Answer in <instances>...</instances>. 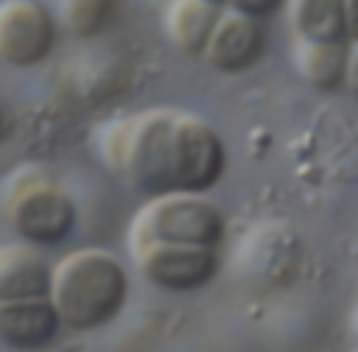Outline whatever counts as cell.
Here are the masks:
<instances>
[{"mask_svg": "<svg viewBox=\"0 0 358 352\" xmlns=\"http://www.w3.org/2000/svg\"><path fill=\"white\" fill-rule=\"evenodd\" d=\"M50 299L70 332L101 330L120 316L129 299V271L106 249H73L53 263Z\"/></svg>", "mask_w": 358, "mask_h": 352, "instance_id": "6da1fadb", "label": "cell"}, {"mask_svg": "<svg viewBox=\"0 0 358 352\" xmlns=\"http://www.w3.org/2000/svg\"><path fill=\"white\" fill-rule=\"evenodd\" d=\"M176 120L179 112L151 109L103 137L109 168L145 198L176 193Z\"/></svg>", "mask_w": 358, "mask_h": 352, "instance_id": "7a4b0ae2", "label": "cell"}, {"mask_svg": "<svg viewBox=\"0 0 358 352\" xmlns=\"http://www.w3.org/2000/svg\"><path fill=\"white\" fill-rule=\"evenodd\" d=\"M126 240L129 249L143 243H187L221 249L227 240V218L204 193L151 196L131 215Z\"/></svg>", "mask_w": 358, "mask_h": 352, "instance_id": "3957f363", "label": "cell"}, {"mask_svg": "<svg viewBox=\"0 0 358 352\" xmlns=\"http://www.w3.org/2000/svg\"><path fill=\"white\" fill-rule=\"evenodd\" d=\"M6 218L22 243L53 249L64 243L76 229L73 198L42 176L20 170L6 187Z\"/></svg>", "mask_w": 358, "mask_h": 352, "instance_id": "277c9868", "label": "cell"}, {"mask_svg": "<svg viewBox=\"0 0 358 352\" xmlns=\"http://www.w3.org/2000/svg\"><path fill=\"white\" fill-rule=\"evenodd\" d=\"M140 277L168 293H193L210 285L221 268V249L187 243H143L129 249Z\"/></svg>", "mask_w": 358, "mask_h": 352, "instance_id": "5b68a950", "label": "cell"}, {"mask_svg": "<svg viewBox=\"0 0 358 352\" xmlns=\"http://www.w3.org/2000/svg\"><path fill=\"white\" fill-rule=\"evenodd\" d=\"M227 170L224 137L207 120L179 112L176 120V193H207Z\"/></svg>", "mask_w": 358, "mask_h": 352, "instance_id": "8992f818", "label": "cell"}, {"mask_svg": "<svg viewBox=\"0 0 358 352\" xmlns=\"http://www.w3.org/2000/svg\"><path fill=\"white\" fill-rule=\"evenodd\" d=\"M56 17L39 0L0 6V59L11 67H36L56 47Z\"/></svg>", "mask_w": 358, "mask_h": 352, "instance_id": "52a82bcc", "label": "cell"}, {"mask_svg": "<svg viewBox=\"0 0 358 352\" xmlns=\"http://www.w3.org/2000/svg\"><path fill=\"white\" fill-rule=\"evenodd\" d=\"M266 25L257 17L241 14L235 8H224L221 22L210 39V47L204 53V61L224 75H238L252 70L263 53H266Z\"/></svg>", "mask_w": 358, "mask_h": 352, "instance_id": "ba28073f", "label": "cell"}, {"mask_svg": "<svg viewBox=\"0 0 358 352\" xmlns=\"http://www.w3.org/2000/svg\"><path fill=\"white\" fill-rule=\"evenodd\" d=\"M62 327L64 321L50 296L0 299V338L11 349H42L56 341Z\"/></svg>", "mask_w": 358, "mask_h": 352, "instance_id": "9c48e42d", "label": "cell"}, {"mask_svg": "<svg viewBox=\"0 0 358 352\" xmlns=\"http://www.w3.org/2000/svg\"><path fill=\"white\" fill-rule=\"evenodd\" d=\"M53 265L45 260L39 246L8 243L0 249V299H31L50 296Z\"/></svg>", "mask_w": 358, "mask_h": 352, "instance_id": "30bf717a", "label": "cell"}, {"mask_svg": "<svg viewBox=\"0 0 358 352\" xmlns=\"http://www.w3.org/2000/svg\"><path fill=\"white\" fill-rule=\"evenodd\" d=\"M224 6L210 0H173L165 14V31L173 47L185 56H201L210 47V39L221 22Z\"/></svg>", "mask_w": 358, "mask_h": 352, "instance_id": "8fae6325", "label": "cell"}, {"mask_svg": "<svg viewBox=\"0 0 358 352\" xmlns=\"http://www.w3.org/2000/svg\"><path fill=\"white\" fill-rule=\"evenodd\" d=\"M350 47H352V42H305V39H296L294 67H296L299 78L316 92L347 89Z\"/></svg>", "mask_w": 358, "mask_h": 352, "instance_id": "7c38bea8", "label": "cell"}, {"mask_svg": "<svg viewBox=\"0 0 358 352\" xmlns=\"http://www.w3.org/2000/svg\"><path fill=\"white\" fill-rule=\"evenodd\" d=\"M288 20L296 39L350 42L347 0H291Z\"/></svg>", "mask_w": 358, "mask_h": 352, "instance_id": "4fadbf2b", "label": "cell"}, {"mask_svg": "<svg viewBox=\"0 0 358 352\" xmlns=\"http://www.w3.org/2000/svg\"><path fill=\"white\" fill-rule=\"evenodd\" d=\"M115 0H59V22L76 39L98 36L112 20Z\"/></svg>", "mask_w": 358, "mask_h": 352, "instance_id": "5bb4252c", "label": "cell"}, {"mask_svg": "<svg viewBox=\"0 0 358 352\" xmlns=\"http://www.w3.org/2000/svg\"><path fill=\"white\" fill-rule=\"evenodd\" d=\"M285 3H288V0H229L227 8H235V11H241V14H249V17H257V20L266 22V20L274 17Z\"/></svg>", "mask_w": 358, "mask_h": 352, "instance_id": "9a60e30c", "label": "cell"}, {"mask_svg": "<svg viewBox=\"0 0 358 352\" xmlns=\"http://www.w3.org/2000/svg\"><path fill=\"white\" fill-rule=\"evenodd\" d=\"M347 89L358 98V42L350 47V70H347Z\"/></svg>", "mask_w": 358, "mask_h": 352, "instance_id": "2e32d148", "label": "cell"}, {"mask_svg": "<svg viewBox=\"0 0 358 352\" xmlns=\"http://www.w3.org/2000/svg\"><path fill=\"white\" fill-rule=\"evenodd\" d=\"M347 25H350V42H358V0H347Z\"/></svg>", "mask_w": 358, "mask_h": 352, "instance_id": "e0dca14e", "label": "cell"}, {"mask_svg": "<svg viewBox=\"0 0 358 352\" xmlns=\"http://www.w3.org/2000/svg\"><path fill=\"white\" fill-rule=\"evenodd\" d=\"M350 332L355 335V341H358V305L352 307V313H350Z\"/></svg>", "mask_w": 358, "mask_h": 352, "instance_id": "ac0fdd59", "label": "cell"}, {"mask_svg": "<svg viewBox=\"0 0 358 352\" xmlns=\"http://www.w3.org/2000/svg\"><path fill=\"white\" fill-rule=\"evenodd\" d=\"M210 3H215V6H224V8H227V3H229V0H210Z\"/></svg>", "mask_w": 358, "mask_h": 352, "instance_id": "d6986e66", "label": "cell"}, {"mask_svg": "<svg viewBox=\"0 0 358 352\" xmlns=\"http://www.w3.org/2000/svg\"><path fill=\"white\" fill-rule=\"evenodd\" d=\"M355 352H358V349H355Z\"/></svg>", "mask_w": 358, "mask_h": 352, "instance_id": "ffe728a7", "label": "cell"}]
</instances>
